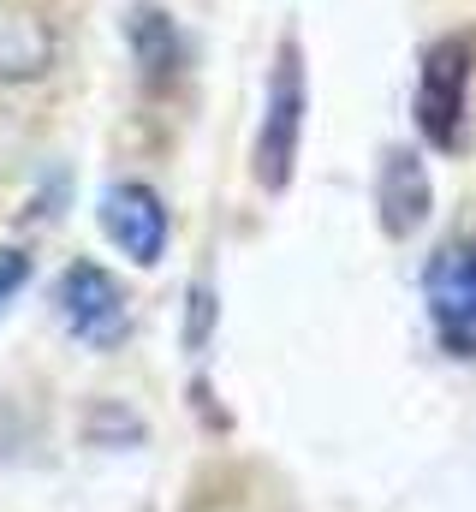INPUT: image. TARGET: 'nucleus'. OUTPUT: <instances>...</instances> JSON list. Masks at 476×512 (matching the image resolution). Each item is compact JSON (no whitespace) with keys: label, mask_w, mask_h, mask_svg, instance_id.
<instances>
[{"label":"nucleus","mask_w":476,"mask_h":512,"mask_svg":"<svg viewBox=\"0 0 476 512\" xmlns=\"http://www.w3.org/2000/svg\"><path fill=\"white\" fill-rule=\"evenodd\" d=\"M375 209H381V233H387V239H417V233L429 227V215H435V185H429V167H423L417 149H387Z\"/></svg>","instance_id":"nucleus-6"},{"label":"nucleus","mask_w":476,"mask_h":512,"mask_svg":"<svg viewBox=\"0 0 476 512\" xmlns=\"http://www.w3.org/2000/svg\"><path fill=\"white\" fill-rule=\"evenodd\" d=\"M471 90H476V42L465 30L423 48L417 72V131L429 149L459 155L471 143Z\"/></svg>","instance_id":"nucleus-2"},{"label":"nucleus","mask_w":476,"mask_h":512,"mask_svg":"<svg viewBox=\"0 0 476 512\" xmlns=\"http://www.w3.org/2000/svg\"><path fill=\"white\" fill-rule=\"evenodd\" d=\"M60 322L78 346L114 352L131 340V298L102 262H72L60 274Z\"/></svg>","instance_id":"nucleus-4"},{"label":"nucleus","mask_w":476,"mask_h":512,"mask_svg":"<svg viewBox=\"0 0 476 512\" xmlns=\"http://www.w3.org/2000/svg\"><path fill=\"white\" fill-rule=\"evenodd\" d=\"M423 310H429L435 346L459 364H476V233H459L429 256Z\"/></svg>","instance_id":"nucleus-3"},{"label":"nucleus","mask_w":476,"mask_h":512,"mask_svg":"<svg viewBox=\"0 0 476 512\" xmlns=\"http://www.w3.org/2000/svg\"><path fill=\"white\" fill-rule=\"evenodd\" d=\"M30 286V251H18V245H0V316L12 310V298Z\"/></svg>","instance_id":"nucleus-9"},{"label":"nucleus","mask_w":476,"mask_h":512,"mask_svg":"<svg viewBox=\"0 0 476 512\" xmlns=\"http://www.w3.org/2000/svg\"><path fill=\"white\" fill-rule=\"evenodd\" d=\"M304 108H310V78H304V48L298 36H280L274 66H268V90H262V120L250 137V173L268 197H280L298 173V149H304Z\"/></svg>","instance_id":"nucleus-1"},{"label":"nucleus","mask_w":476,"mask_h":512,"mask_svg":"<svg viewBox=\"0 0 476 512\" xmlns=\"http://www.w3.org/2000/svg\"><path fill=\"white\" fill-rule=\"evenodd\" d=\"M54 24L36 6L0 0V84H36L54 72Z\"/></svg>","instance_id":"nucleus-7"},{"label":"nucleus","mask_w":476,"mask_h":512,"mask_svg":"<svg viewBox=\"0 0 476 512\" xmlns=\"http://www.w3.org/2000/svg\"><path fill=\"white\" fill-rule=\"evenodd\" d=\"M131 48H137V66L149 78H173L185 66V36H179L173 12H161V6H137L131 12Z\"/></svg>","instance_id":"nucleus-8"},{"label":"nucleus","mask_w":476,"mask_h":512,"mask_svg":"<svg viewBox=\"0 0 476 512\" xmlns=\"http://www.w3.org/2000/svg\"><path fill=\"white\" fill-rule=\"evenodd\" d=\"M96 221H102L108 245L119 256H131L137 268H155L167 256V203L143 179H114L96 203Z\"/></svg>","instance_id":"nucleus-5"}]
</instances>
